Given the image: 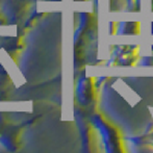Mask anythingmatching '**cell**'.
Returning a JSON list of instances; mask_svg holds the SVG:
<instances>
[]
</instances>
